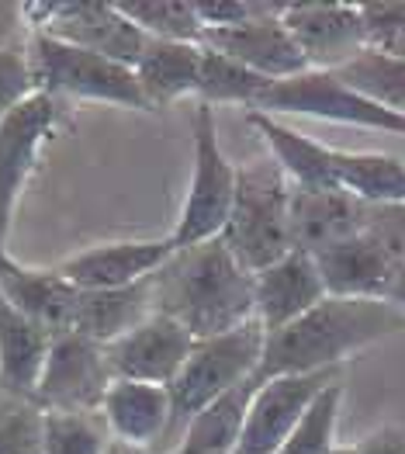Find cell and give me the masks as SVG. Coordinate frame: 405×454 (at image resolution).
Returning a JSON list of instances; mask_svg holds the SVG:
<instances>
[{
    "mask_svg": "<svg viewBox=\"0 0 405 454\" xmlns=\"http://www.w3.org/2000/svg\"><path fill=\"white\" fill-rule=\"evenodd\" d=\"M152 312L181 323L194 340L222 337L257 319L253 274L239 264L222 239L174 250L149 278Z\"/></svg>",
    "mask_w": 405,
    "mask_h": 454,
    "instance_id": "6da1fadb",
    "label": "cell"
},
{
    "mask_svg": "<svg viewBox=\"0 0 405 454\" xmlns=\"http://www.w3.org/2000/svg\"><path fill=\"white\" fill-rule=\"evenodd\" d=\"M405 330V312L378 299H332L326 295L292 326L267 333L257 381L277 375L332 372L370 343Z\"/></svg>",
    "mask_w": 405,
    "mask_h": 454,
    "instance_id": "7a4b0ae2",
    "label": "cell"
},
{
    "mask_svg": "<svg viewBox=\"0 0 405 454\" xmlns=\"http://www.w3.org/2000/svg\"><path fill=\"white\" fill-rule=\"evenodd\" d=\"M219 239L250 274H260L263 267L277 264L295 250L292 247V181L281 174L274 160L239 167L236 201Z\"/></svg>",
    "mask_w": 405,
    "mask_h": 454,
    "instance_id": "3957f363",
    "label": "cell"
},
{
    "mask_svg": "<svg viewBox=\"0 0 405 454\" xmlns=\"http://www.w3.org/2000/svg\"><path fill=\"white\" fill-rule=\"evenodd\" d=\"M263 343H267V330L260 326V319H250L222 337L194 343L181 375L170 381V399H174L170 441H177V434L205 406H212L215 399L229 395L232 388H239L246 381H257Z\"/></svg>",
    "mask_w": 405,
    "mask_h": 454,
    "instance_id": "277c9868",
    "label": "cell"
},
{
    "mask_svg": "<svg viewBox=\"0 0 405 454\" xmlns=\"http://www.w3.org/2000/svg\"><path fill=\"white\" fill-rule=\"evenodd\" d=\"M28 56H32L38 90L66 101L70 108L80 101H94V105L129 108V112H149L136 70L125 63L66 45L45 32H28Z\"/></svg>",
    "mask_w": 405,
    "mask_h": 454,
    "instance_id": "5b68a950",
    "label": "cell"
},
{
    "mask_svg": "<svg viewBox=\"0 0 405 454\" xmlns=\"http://www.w3.org/2000/svg\"><path fill=\"white\" fill-rule=\"evenodd\" d=\"M191 139H194L191 184H187L181 215H177L174 229L167 232L170 243H174V250L219 239L225 223H229L232 201H236V184H239V167L225 156V150H222L219 143L215 108L194 101Z\"/></svg>",
    "mask_w": 405,
    "mask_h": 454,
    "instance_id": "8992f818",
    "label": "cell"
},
{
    "mask_svg": "<svg viewBox=\"0 0 405 454\" xmlns=\"http://www.w3.org/2000/svg\"><path fill=\"white\" fill-rule=\"evenodd\" d=\"M70 114L74 108L66 101L38 90L0 121V243H7L18 201L38 170L42 150L70 129Z\"/></svg>",
    "mask_w": 405,
    "mask_h": 454,
    "instance_id": "52a82bcc",
    "label": "cell"
},
{
    "mask_svg": "<svg viewBox=\"0 0 405 454\" xmlns=\"http://www.w3.org/2000/svg\"><path fill=\"white\" fill-rule=\"evenodd\" d=\"M253 112L263 114H301V118H319V121H339V125H357V129H374L388 136H405V118L378 101L364 98L350 83H343L336 74L326 70H308L292 80L270 83Z\"/></svg>",
    "mask_w": 405,
    "mask_h": 454,
    "instance_id": "ba28073f",
    "label": "cell"
},
{
    "mask_svg": "<svg viewBox=\"0 0 405 454\" xmlns=\"http://www.w3.org/2000/svg\"><path fill=\"white\" fill-rule=\"evenodd\" d=\"M21 18H28V32H45L66 45L125 63L132 70L149 45V38L121 14L118 4H28L21 7Z\"/></svg>",
    "mask_w": 405,
    "mask_h": 454,
    "instance_id": "9c48e42d",
    "label": "cell"
},
{
    "mask_svg": "<svg viewBox=\"0 0 405 454\" xmlns=\"http://www.w3.org/2000/svg\"><path fill=\"white\" fill-rule=\"evenodd\" d=\"M114 372L105 343H94L80 333H56L45 368L38 375L32 406L59 413H101Z\"/></svg>",
    "mask_w": 405,
    "mask_h": 454,
    "instance_id": "30bf717a",
    "label": "cell"
},
{
    "mask_svg": "<svg viewBox=\"0 0 405 454\" xmlns=\"http://www.w3.org/2000/svg\"><path fill=\"white\" fill-rule=\"evenodd\" d=\"M339 379L343 372L332 368V372L277 375V379L257 381L236 454H277L281 444L292 437V430L301 423V417L308 413V406Z\"/></svg>",
    "mask_w": 405,
    "mask_h": 454,
    "instance_id": "8fae6325",
    "label": "cell"
},
{
    "mask_svg": "<svg viewBox=\"0 0 405 454\" xmlns=\"http://www.w3.org/2000/svg\"><path fill=\"white\" fill-rule=\"evenodd\" d=\"M281 21L288 25L308 70L336 74L368 49L361 4H281Z\"/></svg>",
    "mask_w": 405,
    "mask_h": 454,
    "instance_id": "7c38bea8",
    "label": "cell"
},
{
    "mask_svg": "<svg viewBox=\"0 0 405 454\" xmlns=\"http://www.w3.org/2000/svg\"><path fill=\"white\" fill-rule=\"evenodd\" d=\"M201 45L236 59L239 67L253 70V74L270 80V83L308 74V63L301 56V49L295 45L288 25L281 21V4H270L263 14L243 21V25L208 28L201 35Z\"/></svg>",
    "mask_w": 405,
    "mask_h": 454,
    "instance_id": "4fadbf2b",
    "label": "cell"
},
{
    "mask_svg": "<svg viewBox=\"0 0 405 454\" xmlns=\"http://www.w3.org/2000/svg\"><path fill=\"white\" fill-rule=\"evenodd\" d=\"M170 254H174L170 236L114 239V243H97V247L80 250L63 264H56V270L80 292H114V288H132L152 278L170 261Z\"/></svg>",
    "mask_w": 405,
    "mask_h": 454,
    "instance_id": "5bb4252c",
    "label": "cell"
},
{
    "mask_svg": "<svg viewBox=\"0 0 405 454\" xmlns=\"http://www.w3.org/2000/svg\"><path fill=\"white\" fill-rule=\"evenodd\" d=\"M194 337L181 323L152 312L146 323H139L132 333L108 347L111 372L114 379L149 381V385H167L181 375L184 361L194 350Z\"/></svg>",
    "mask_w": 405,
    "mask_h": 454,
    "instance_id": "9a60e30c",
    "label": "cell"
},
{
    "mask_svg": "<svg viewBox=\"0 0 405 454\" xmlns=\"http://www.w3.org/2000/svg\"><path fill=\"white\" fill-rule=\"evenodd\" d=\"M326 295L332 299H378L388 302L402 267L395 264L368 232H357L343 243H332L315 254Z\"/></svg>",
    "mask_w": 405,
    "mask_h": 454,
    "instance_id": "2e32d148",
    "label": "cell"
},
{
    "mask_svg": "<svg viewBox=\"0 0 405 454\" xmlns=\"http://www.w3.org/2000/svg\"><path fill=\"white\" fill-rule=\"evenodd\" d=\"M101 419L111 441L152 451L156 441H170L174 430V399L167 385L114 379L101 403Z\"/></svg>",
    "mask_w": 405,
    "mask_h": 454,
    "instance_id": "e0dca14e",
    "label": "cell"
},
{
    "mask_svg": "<svg viewBox=\"0 0 405 454\" xmlns=\"http://www.w3.org/2000/svg\"><path fill=\"white\" fill-rule=\"evenodd\" d=\"M253 295H257L260 326L267 333H277L323 302L326 285H323V274L315 267V257L305 250H292L277 264L253 274Z\"/></svg>",
    "mask_w": 405,
    "mask_h": 454,
    "instance_id": "ac0fdd59",
    "label": "cell"
},
{
    "mask_svg": "<svg viewBox=\"0 0 405 454\" xmlns=\"http://www.w3.org/2000/svg\"><path fill=\"white\" fill-rule=\"evenodd\" d=\"M364 201L339 188H292V247L315 257L332 243L364 232Z\"/></svg>",
    "mask_w": 405,
    "mask_h": 454,
    "instance_id": "d6986e66",
    "label": "cell"
},
{
    "mask_svg": "<svg viewBox=\"0 0 405 454\" xmlns=\"http://www.w3.org/2000/svg\"><path fill=\"white\" fill-rule=\"evenodd\" d=\"M49 347L52 333L0 292V392H7L14 403H32Z\"/></svg>",
    "mask_w": 405,
    "mask_h": 454,
    "instance_id": "ffe728a7",
    "label": "cell"
},
{
    "mask_svg": "<svg viewBox=\"0 0 405 454\" xmlns=\"http://www.w3.org/2000/svg\"><path fill=\"white\" fill-rule=\"evenodd\" d=\"M0 292L7 302H14L25 316H32L52 337L70 333L80 288L70 285L56 267H25L11 257L0 270Z\"/></svg>",
    "mask_w": 405,
    "mask_h": 454,
    "instance_id": "44dd1931",
    "label": "cell"
},
{
    "mask_svg": "<svg viewBox=\"0 0 405 454\" xmlns=\"http://www.w3.org/2000/svg\"><path fill=\"white\" fill-rule=\"evenodd\" d=\"M201 56H205L201 42H152L149 38L143 59L136 63V80L146 94L149 112H163L198 94Z\"/></svg>",
    "mask_w": 405,
    "mask_h": 454,
    "instance_id": "7402d4cb",
    "label": "cell"
},
{
    "mask_svg": "<svg viewBox=\"0 0 405 454\" xmlns=\"http://www.w3.org/2000/svg\"><path fill=\"white\" fill-rule=\"evenodd\" d=\"M246 121H250V129L257 132L260 139L267 143L270 160L281 167V174L292 181V188H336V177H332V153L336 150L332 146L301 136V132H295L292 125H284L274 114L250 112Z\"/></svg>",
    "mask_w": 405,
    "mask_h": 454,
    "instance_id": "603a6c76",
    "label": "cell"
},
{
    "mask_svg": "<svg viewBox=\"0 0 405 454\" xmlns=\"http://www.w3.org/2000/svg\"><path fill=\"white\" fill-rule=\"evenodd\" d=\"M152 316V295H149V278L132 288H114V292H80L70 333H80L87 340L111 347L132 333L139 323Z\"/></svg>",
    "mask_w": 405,
    "mask_h": 454,
    "instance_id": "cb8c5ba5",
    "label": "cell"
},
{
    "mask_svg": "<svg viewBox=\"0 0 405 454\" xmlns=\"http://www.w3.org/2000/svg\"><path fill=\"white\" fill-rule=\"evenodd\" d=\"M253 388H257V381H246V385L232 388L229 395L215 399L212 406H205V410L177 434L174 448L167 454H236L239 451Z\"/></svg>",
    "mask_w": 405,
    "mask_h": 454,
    "instance_id": "d4e9b609",
    "label": "cell"
},
{
    "mask_svg": "<svg viewBox=\"0 0 405 454\" xmlns=\"http://www.w3.org/2000/svg\"><path fill=\"white\" fill-rule=\"evenodd\" d=\"M336 188L364 205H405V163L392 153H332Z\"/></svg>",
    "mask_w": 405,
    "mask_h": 454,
    "instance_id": "484cf974",
    "label": "cell"
},
{
    "mask_svg": "<svg viewBox=\"0 0 405 454\" xmlns=\"http://www.w3.org/2000/svg\"><path fill=\"white\" fill-rule=\"evenodd\" d=\"M267 90H270V80H263L253 70L239 67L236 59H229V56H222V52L205 45L201 80H198V94H194L198 105H208V108H219V105L257 108Z\"/></svg>",
    "mask_w": 405,
    "mask_h": 454,
    "instance_id": "4316f807",
    "label": "cell"
},
{
    "mask_svg": "<svg viewBox=\"0 0 405 454\" xmlns=\"http://www.w3.org/2000/svg\"><path fill=\"white\" fill-rule=\"evenodd\" d=\"M336 76L343 83H350L354 90H361L364 98L378 101L381 108L402 114L405 118V59L381 52V49H364L357 59H350L347 67H339Z\"/></svg>",
    "mask_w": 405,
    "mask_h": 454,
    "instance_id": "83f0119b",
    "label": "cell"
},
{
    "mask_svg": "<svg viewBox=\"0 0 405 454\" xmlns=\"http://www.w3.org/2000/svg\"><path fill=\"white\" fill-rule=\"evenodd\" d=\"M42 454H108L111 434L101 413L38 410Z\"/></svg>",
    "mask_w": 405,
    "mask_h": 454,
    "instance_id": "f1b7e54d",
    "label": "cell"
},
{
    "mask_svg": "<svg viewBox=\"0 0 405 454\" xmlns=\"http://www.w3.org/2000/svg\"><path fill=\"white\" fill-rule=\"evenodd\" d=\"M118 7L152 42H201V35H205V25H201L194 4L139 0V4H118Z\"/></svg>",
    "mask_w": 405,
    "mask_h": 454,
    "instance_id": "f546056e",
    "label": "cell"
},
{
    "mask_svg": "<svg viewBox=\"0 0 405 454\" xmlns=\"http://www.w3.org/2000/svg\"><path fill=\"white\" fill-rule=\"evenodd\" d=\"M339 406H343V379L332 381L330 388L308 406L292 437L281 444L277 454H332L336 444V423H339Z\"/></svg>",
    "mask_w": 405,
    "mask_h": 454,
    "instance_id": "4dcf8cb0",
    "label": "cell"
},
{
    "mask_svg": "<svg viewBox=\"0 0 405 454\" xmlns=\"http://www.w3.org/2000/svg\"><path fill=\"white\" fill-rule=\"evenodd\" d=\"M38 94V80L28 56V35L0 38V121Z\"/></svg>",
    "mask_w": 405,
    "mask_h": 454,
    "instance_id": "1f68e13d",
    "label": "cell"
},
{
    "mask_svg": "<svg viewBox=\"0 0 405 454\" xmlns=\"http://www.w3.org/2000/svg\"><path fill=\"white\" fill-rule=\"evenodd\" d=\"M0 454H42L38 410L32 403H11L0 410Z\"/></svg>",
    "mask_w": 405,
    "mask_h": 454,
    "instance_id": "d6a6232c",
    "label": "cell"
},
{
    "mask_svg": "<svg viewBox=\"0 0 405 454\" xmlns=\"http://www.w3.org/2000/svg\"><path fill=\"white\" fill-rule=\"evenodd\" d=\"M364 232L395 264L405 267V205H368Z\"/></svg>",
    "mask_w": 405,
    "mask_h": 454,
    "instance_id": "836d02e7",
    "label": "cell"
},
{
    "mask_svg": "<svg viewBox=\"0 0 405 454\" xmlns=\"http://www.w3.org/2000/svg\"><path fill=\"white\" fill-rule=\"evenodd\" d=\"M368 49H395L405 42V4H361Z\"/></svg>",
    "mask_w": 405,
    "mask_h": 454,
    "instance_id": "e575fe53",
    "label": "cell"
},
{
    "mask_svg": "<svg viewBox=\"0 0 405 454\" xmlns=\"http://www.w3.org/2000/svg\"><path fill=\"white\" fill-rule=\"evenodd\" d=\"M194 7H198V18H201V25H205V32H208V28H232V25H243V21L263 14L270 4H243V0L205 4V0H198Z\"/></svg>",
    "mask_w": 405,
    "mask_h": 454,
    "instance_id": "d590c367",
    "label": "cell"
},
{
    "mask_svg": "<svg viewBox=\"0 0 405 454\" xmlns=\"http://www.w3.org/2000/svg\"><path fill=\"white\" fill-rule=\"evenodd\" d=\"M354 454H405L402 427H378L354 444Z\"/></svg>",
    "mask_w": 405,
    "mask_h": 454,
    "instance_id": "8d00e7d4",
    "label": "cell"
},
{
    "mask_svg": "<svg viewBox=\"0 0 405 454\" xmlns=\"http://www.w3.org/2000/svg\"><path fill=\"white\" fill-rule=\"evenodd\" d=\"M388 302L405 312V267H402V274H399V281H395V288H392V295H388Z\"/></svg>",
    "mask_w": 405,
    "mask_h": 454,
    "instance_id": "74e56055",
    "label": "cell"
},
{
    "mask_svg": "<svg viewBox=\"0 0 405 454\" xmlns=\"http://www.w3.org/2000/svg\"><path fill=\"white\" fill-rule=\"evenodd\" d=\"M108 454H149V451H139V448H129V444H118V441H111Z\"/></svg>",
    "mask_w": 405,
    "mask_h": 454,
    "instance_id": "f35d334b",
    "label": "cell"
},
{
    "mask_svg": "<svg viewBox=\"0 0 405 454\" xmlns=\"http://www.w3.org/2000/svg\"><path fill=\"white\" fill-rule=\"evenodd\" d=\"M388 52H392V56H402L405 59V42H399V45H395V49H388Z\"/></svg>",
    "mask_w": 405,
    "mask_h": 454,
    "instance_id": "ab89813d",
    "label": "cell"
},
{
    "mask_svg": "<svg viewBox=\"0 0 405 454\" xmlns=\"http://www.w3.org/2000/svg\"><path fill=\"white\" fill-rule=\"evenodd\" d=\"M7 261H11V254H7V250H0V270L7 267Z\"/></svg>",
    "mask_w": 405,
    "mask_h": 454,
    "instance_id": "60d3db41",
    "label": "cell"
},
{
    "mask_svg": "<svg viewBox=\"0 0 405 454\" xmlns=\"http://www.w3.org/2000/svg\"><path fill=\"white\" fill-rule=\"evenodd\" d=\"M332 454H354V448H336Z\"/></svg>",
    "mask_w": 405,
    "mask_h": 454,
    "instance_id": "b9f144b4",
    "label": "cell"
},
{
    "mask_svg": "<svg viewBox=\"0 0 405 454\" xmlns=\"http://www.w3.org/2000/svg\"><path fill=\"white\" fill-rule=\"evenodd\" d=\"M0 250H7V243H0Z\"/></svg>",
    "mask_w": 405,
    "mask_h": 454,
    "instance_id": "7bdbcfd3",
    "label": "cell"
}]
</instances>
